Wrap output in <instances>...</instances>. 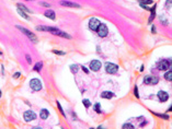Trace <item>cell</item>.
<instances>
[{
	"mask_svg": "<svg viewBox=\"0 0 172 129\" xmlns=\"http://www.w3.org/2000/svg\"><path fill=\"white\" fill-rule=\"evenodd\" d=\"M36 30H37V31H46V32H49V33L54 34V35L62 36V37L68 38V39H70V38H71V36L68 35L66 32H62V31H60V30L56 29V27H53V26H36Z\"/></svg>",
	"mask_w": 172,
	"mask_h": 129,
	"instance_id": "obj_1",
	"label": "cell"
},
{
	"mask_svg": "<svg viewBox=\"0 0 172 129\" xmlns=\"http://www.w3.org/2000/svg\"><path fill=\"white\" fill-rule=\"evenodd\" d=\"M17 29H19L20 31L22 32V33H23V34H25V35L28 36V37H29L30 39H31V41L33 42V43H36V42H37V37L35 36V34H33L32 32H30L29 30H26L25 27L20 26V25H17Z\"/></svg>",
	"mask_w": 172,
	"mask_h": 129,
	"instance_id": "obj_2",
	"label": "cell"
},
{
	"mask_svg": "<svg viewBox=\"0 0 172 129\" xmlns=\"http://www.w3.org/2000/svg\"><path fill=\"white\" fill-rule=\"evenodd\" d=\"M105 70H106V72L110 74H114L117 72V70H118V66L115 64H112V62H106L105 64Z\"/></svg>",
	"mask_w": 172,
	"mask_h": 129,
	"instance_id": "obj_3",
	"label": "cell"
},
{
	"mask_svg": "<svg viewBox=\"0 0 172 129\" xmlns=\"http://www.w3.org/2000/svg\"><path fill=\"white\" fill-rule=\"evenodd\" d=\"M101 22L99 21L96 18H91L90 21H89V29L92 30V31H98L99 26H100Z\"/></svg>",
	"mask_w": 172,
	"mask_h": 129,
	"instance_id": "obj_4",
	"label": "cell"
},
{
	"mask_svg": "<svg viewBox=\"0 0 172 129\" xmlns=\"http://www.w3.org/2000/svg\"><path fill=\"white\" fill-rule=\"evenodd\" d=\"M30 86H31L32 90L34 91H40L42 89V82L38 79H32L30 81Z\"/></svg>",
	"mask_w": 172,
	"mask_h": 129,
	"instance_id": "obj_5",
	"label": "cell"
},
{
	"mask_svg": "<svg viewBox=\"0 0 172 129\" xmlns=\"http://www.w3.org/2000/svg\"><path fill=\"white\" fill-rule=\"evenodd\" d=\"M144 82L148 85H155L159 82V79H158L157 77H153V76H146L145 77V79H144Z\"/></svg>",
	"mask_w": 172,
	"mask_h": 129,
	"instance_id": "obj_6",
	"label": "cell"
},
{
	"mask_svg": "<svg viewBox=\"0 0 172 129\" xmlns=\"http://www.w3.org/2000/svg\"><path fill=\"white\" fill-rule=\"evenodd\" d=\"M98 35L100 36V37H105V36L108 35V33H109V30H108V26L105 25V24H103V23H101L100 24V26H99V29H98Z\"/></svg>",
	"mask_w": 172,
	"mask_h": 129,
	"instance_id": "obj_7",
	"label": "cell"
},
{
	"mask_svg": "<svg viewBox=\"0 0 172 129\" xmlns=\"http://www.w3.org/2000/svg\"><path fill=\"white\" fill-rule=\"evenodd\" d=\"M158 69L159 70H163V71H165V70H168L169 69L170 67H171V64H170V62L168 61V60H160V61L158 62Z\"/></svg>",
	"mask_w": 172,
	"mask_h": 129,
	"instance_id": "obj_8",
	"label": "cell"
},
{
	"mask_svg": "<svg viewBox=\"0 0 172 129\" xmlns=\"http://www.w3.org/2000/svg\"><path fill=\"white\" fill-rule=\"evenodd\" d=\"M24 119H25V122H31V120L36 119V114L33 110H26L24 113Z\"/></svg>",
	"mask_w": 172,
	"mask_h": 129,
	"instance_id": "obj_9",
	"label": "cell"
},
{
	"mask_svg": "<svg viewBox=\"0 0 172 129\" xmlns=\"http://www.w3.org/2000/svg\"><path fill=\"white\" fill-rule=\"evenodd\" d=\"M101 68V62L99 60H92L90 62V69L92 71H99Z\"/></svg>",
	"mask_w": 172,
	"mask_h": 129,
	"instance_id": "obj_10",
	"label": "cell"
},
{
	"mask_svg": "<svg viewBox=\"0 0 172 129\" xmlns=\"http://www.w3.org/2000/svg\"><path fill=\"white\" fill-rule=\"evenodd\" d=\"M60 5L64 6V7H70V8H80V6L78 3L75 2H70V1H65V0H62L60 1Z\"/></svg>",
	"mask_w": 172,
	"mask_h": 129,
	"instance_id": "obj_11",
	"label": "cell"
},
{
	"mask_svg": "<svg viewBox=\"0 0 172 129\" xmlns=\"http://www.w3.org/2000/svg\"><path fill=\"white\" fill-rule=\"evenodd\" d=\"M158 97H159V100H160L161 102H165V101H168V98H169V94L165 91H160L158 93Z\"/></svg>",
	"mask_w": 172,
	"mask_h": 129,
	"instance_id": "obj_12",
	"label": "cell"
},
{
	"mask_svg": "<svg viewBox=\"0 0 172 129\" xmlns=\"http://www.w3.org/2000/svg\"><path fill=\"white\" fill-rule=\"evenodd\" d=\"M113 96H114V93H113V92H110V91H105L101 94V97L102 98H109V100L112 98Z\"/></svg>",
	"mask_w": 172,
	"mask_h": 129,
	"instance_id": "obj_13",
	"label": "cell"
},
{
	"mask_svg": "<svg viewBox=\"0 0 172 129\" xmlns=\"http://www.w3.org/2000/svg\"><path fill=\"white\" fill-rule=\"evenodd\" d=\"M45 17L46 18H49V19L52 20H55V12L53 11V10H47V11L45 12Z\"/></svg>",
	"mask_w": 172,
	"mask_h": 129,
	"instance_id": "obj_14",
	"label": "cell"
},
{
	"mask_svg": "<svg viewBox=\"0 0 172 129\" xmlns=\"http://www.w3.org/2000/svg\"><path fill=\"white\" fill-rule=\"evenodd\" d=\"M48 115H49L48 110L44 108V110H41V114H40V117H41L42 119H46V118L48 117Z\"/></svg>",
	"mask_w": 172,
	"mask_h": 129,
	"instance_id": "obj_15",
	"label": "cell"
},
{
	"mask_svg": "<svg viewBox=\"0 0 172 129\" xmlns=\"http://www.w3.org/2000/svg\"><path fill=\"white\" fill-rule=\"evenodd\" d=\"M18 13H19L21 17H23L24 19H26V20H30V17L28 14H26L25 12H24V10H21L20 8H18Z\"/></svg>",
	"mask_w": 172,
	"mask_h": 129,
	"instance_id": "obj_16",
	"label": "cell"
},
{
	"mask_svg": "<svg viewBox=\"0 0 172 129\" xmlns=\"http://www.w3.org/2000/svg\"><path fill=\"white\" fill-rule=\"evenodd\" d=\"M155 17H156V6H153V8L151 9V15H150V18H149V23L152 22V20L155 19Z\"/></svg>",
	"mask_w": 172,
	"mask_h": 129,
	"instance_id": "obj_17",
	"label": "cell"
},
{
	"mask_svg": "<svg viewBox=\"0 0 172 129\" xmlns=\"http://www.w3.org/2000/svg\"><path fill=\"white\" fill-rule=\"evenodd\" d=\"M18 8H20V9H22V10H24V11L25 12H28V13H32V11L30 9H28V8L25 7V6L24 5H22V3H18Z\"/></svg>",
	"mask_w": 172,
	"mask_h": 129,
	"instance_id": "obj_18",
	"label": "cell"
},
{
	"mask_svg": "<svg viewBox=\"0 0 172 129\" xmlns=\"http://www.w3.org/2000/svg\"><path fill=\"white\" fill-rule=\"evenodd\" d=\"M42 67H43V62H37V64H35V67H34V70L40 72L42 70Z\"/></svg>",
	"mask_w": 172,
	"mask_h": 129,
	"instance_id": "obj_19",
	"label": "cell"
},
{
	"mask_svg": "<svg viewBox=\"0 0 172 129\" xmlns=\"http://www.w3.org/2000/svg\"><path fill=\"white\" fill-rule=\"evenodd\" d=\"M165 79L168 81H172V71H168L165 74Z\"/></svg>",
	"mask_w": 172,
	"mask_h": 129,
	"instance_id": "obj_20",
	"label": "cell"
},
{
	"mask_svg": "<svg viewBox=\"0 0 172 129\" xmlns=\"http://www.w3.org/2000/svg\"><path fill=\"white\" fill-rule=\"evenodd\" d=\"M138 1L140 3V6L141 5H152L153 3L152 0H138Z\"/></svg>",
	"mask_w": 172,
	"mask_h": 129,
	"instance_id": "obj_21",
	"label": "cell"
},
{
	"mask_svg": "<svg viewBox=\"0 0 172 129\" xmlns=\"http://www.w3.org/2000/svg\"><path fill=\"white\" fill-rule=\"evenodd\" d=\"M70 70H71L72 73H76V72L78 71V66H77V64H72V66H70Z\"/></svg>",
	"mask_w": 172,
	"mask_h": 129,
	"instance_id": "obj_22",
	"label": "cell"
},
{
	"mask_svg": "<svg viewBox=\"0 0 172 129\" xmlns=\"http://www.w3.org/2000/svg\"><path fill=\"white\" fill-rule=\"evenodd\" d=\"M57 106H58V108H59V112L62 113V116H66V114H65V112L62 110V105H60V103H59V102H57Z\"/></svg>",
	"mask_w": 172,
	"mask_h": 129,
	"instance_id": "obj_23",
	"label": "cell"
},
{
	"mask_svg": "<svg viewBox=\"0 0 172 129\" xmlns=\"http://www.w3.org/2000/svg\"><path fill=\"white\" fill-rule=\"evenodd\" d=\"M94 110H96V113H99V114L101 113V110H100V104H99V103H96V105H94Z\"/></svg>",
	"mask_w": 172,
	"mask_h": 129,
	"instance_id": "obj_24",
	"label": "cell"
},
{
	"mask_svg": "<svg viewBox=\"0 0 172 129\" xmlns=\"http://www.w3.org/2000/svg\"><path fill=\"white\" fill-rule=\"evenodd\" d=\"M155 115H157L158 117L165 118V119H169V116H168V115H163V114H155Z\"/></svg>",
	"mask_w": 172,
	"mask_h": 129,
	"instance_id": "obj_25",
	"label": "cell"
},
{
	"mask_svg": "<svg viewBox=\"0 0 172 129\" xmlns=\"http://www.w3.org/2000/svg\"><path fill=\"white\" fill-rule=\"evenodd\" d=\"M123 128H129V129H133L134 128V126L131 124H124L123 125Z\"/></svg>",
	"mask_w": 172,
	"mask_h": 129,
	"instance_id": "obj_26",
	"label": "cell"
},
{
	"mask_svg": "<svg viewBox=\"0 0 172 129\" xmlns=\"http://www.w3.org/2000/svg\"><path fill=\"white\" fill-rule=\"evenodd\" d=\"M134 94H135V96H136L137 98L139 97V94H138V88H137V86H135V88H134Z\"/></svg>",
	"mask_w": 172,
	"mask_h": 129,
	"instance_id": "obj_27",
	"label": "cell"
},
{
	"mask_svg": "<svg viewBox=\"0 0 172 129\" xmlns=\"http://www.w3.org/2000/svg\"><path fill=\"white\" fill-rule=\"evenodd\" d=\"M82 102H83L84 106H86L87 108H88L89 106H90V102H89V100H83V101H82Z\"/></svg>",
	"mask_w": 172,
	"mask_h": 129,
	"instance_id": "obj_28",
	"label": "cell"
},
{
	"mask_svg": "<svg viewBox=\"0 0 172 129\" xmlns=\"http://www.w3.org/2000/svg\"><path fill=\"white\" fill-rule=\"evenodd\" d=\"M53 53H54V54H57V55H65L64 52H58V50H53Z\"/></svg>",
	"mask_w": 172,
	"mask_h": 129,
	"instance_id": "obj_29",
	"label": "cell"
},
{
	"mask_svg": "<svg viewBox=\"0 0 172 129\" xmlns=\"http://www.w3.org/2000/svg\"><path fill=\"white\" fill-rule=\"evenodd\" d=\"M25 58H26V61L29 62V64H31V62H32V58L30 57L29 55H26V56H25Z\"/></svg>",
	"mask_w": 172,
	"mask_h": 129,
	"instance_id": "obj_30",
	"label": "cell"
},
{
	"mask_svg": "<svg viewBox=\"0 0 172 129\" xmlns=\"http://www.w3.org/2000/svg\"><path fill=\"white\" fill-rule=\"evenodd\" d=\"M41 5L43 6V7H46V8H49L50 7V5H48V3H46V2H41Z\"/></svg>",
	"mask_w": 172,
	"mask_h": 129,
	"instance_id": "obj_31",
	"label": "cell"
},
{
	"mask_svg": "<svg viewBox=\"0 0 172 129\" xmlns=\"http://www.w3.org/2000/svg\"><path fill=\"white\" fill-rule=\"evenodd\" d=\"M165 5H167V8H169V7H170V5H172V0H168Z\"/></svg>",
	"mask_w": 172,
	"mask_h": 129,
	"instance_id": "obj_32",
	"label": "cell"
},
{
	"mask_svg": "<svg viewBox=\"0 0 172 129\" xmlns=\"http://www.w3.org/2000/svg\"><path fill=\"white\" fill-rule=\"evenodd\" d=\"M82 70H83V71H84V72H86V73H88V72H89V70H88V69H87V68H86V67H82Z\"/></svg>",
	"mask_w": 172,
	"mask_h": 129,
	"instance_id": "obj_33",
	"label": "cell"
},
{
	"mask_svg": "<svg viewBox=\"0 0 172 129\" xmlns=\"http://www.w3.org/2000/svg\"><path fill=\"white\" fill-rule=\"evenodd\" d=\"M20 77V72H17V73H14V78H19Z\"/></svg>",
	"mask_w": 172,
	"mask_h": 129,
	"instance_id": "obj_34",
	"label": "cell"
},
{
	"mask_svg": "<svg viewBox=\"0 0 172 129\" xmlns=\"http://www.w3.org/2000/svg\"><path fill=\"white\" fill-rule=\"evenodd\" d=\"M151 31H152L153 33H156V27H155V26H152V27H151Z\"/></svg>",
	"mask_w": 172,
	"mask_h": 129,
	"instance_id": "obj_35",
	"label": "cell"
},
{
	"mask_svg": "<svg viewBox=\"0 0 172 129\" xmlns=\"http://www.w3.org/2000/svg\"><path fill=\"white\" fill-rule=\"evenodd\" d=\"M169 110H170V112H172V106H171V107L169 108Z\"/></svg>",
	"mask_w": 172,
	"mask_h": 129,
	"instance_id": "obj_36",
	"label": "cell"
}]
</instances>
